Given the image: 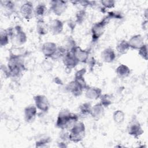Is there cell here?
Wrapping results in <instances>:
<instances>
[{
  "label": "cell",
  "mask_w": 148,
  "mask_h": 148,
  "mask_svg": "<svg viewBox=\"0 0 148 148\" xmlns=\"http://www.w3.org/2000/svg\"><path fill=\"white\" fill-rule=\"evenodd\" d=\"M130 49V47L128 41L124 39L120 40L116 45V50L121 55L125 54L129 51Z\"/></svg>",
  "instance_id": "cell-23"
},
{
  "label": "cell",
  "mask_w": 148,
  "mask_h": 148,
  "mask_svg": "<svg viewBox=\"0 0 148 148\" xmlns=\"http://www.w3.org/2000/svg\"><path fill=\"white\" fill-rule=\"evenodd\" d=\"M91 107L92 106L90 102H85L81 104L79 107L80 115L82 116H86L90 114Z\"/></svg>",
  "instance_id": "cell-26"
},
{
  "label": "cell",
  "mask_w": 148,
  "mask_h": 148,
  "mask_svg": "<svg viewBox=\"0 0 148 148\" xmlns=\"http://www.w3.org/2000/svg\"><path fill=\"white\" fill-rule=\"evenodd\" d=\"M10 40L6 29H1L0 31V45L1 47L6 46Z\"/></svg>",
  "instance_id": "cell-27"
},
{
  "label": "cell",
  "mask_w": 148,
  "mask_h": 148,
  "mask_svg": "<svg viewBox=\"0 0 148 148\" xmlns=\"http://www.w3.org/2000/svg\"><path fill=\"white\" fill-rule=\"evenodd\" d=\"M109 18L113 19V18H116V19H121L123 17V14L118 11H112V12H109L108 13V15H107Z\"/></svg>",
  "instance_id": "cell-35"
},
{
  "label": "cell",
  "mask_w": 148,
  "mask_h": 148,
  "mask_svg": "<svg viewBox=\"0 0 148 148\" xmlns=\"http://www.w3.org/2000/svg\"><path fill=\"white\" fill-rule=\"evenodd\" d=\"M100 3L105 9H112L116 4V2L113 0H102L100 1Z\"/></svg>",
  "instance_id": "cell-32"
},
{
  "label": "cell",
  "mask_w": 148,
  "mask_h": 148,
  "mask_svg": "<svg viewBox=\"0 0 148 148\" xmlns=\"http://www.w3.org/2000/svg\"><path fill=\"white\" fill-rule=\"evenodd\" d=\"M51 142V139L49 137H42L37 140L35 142V146L38 147H47Z\"/></svg>",
  "instance_id": "cell-30"
},
{
  "label": "cell",
  "mask_w": 148,
  "mask_h": 148,
  "mask_svg": "<svg viewBox=\"0 0 148 148\" xmlns=\"http://www.w3.org/2000/svg\"><path fill=\"white\" fill-rule=\"evenodd\" d=\"M36 32L40 35H45L49 31V24L43 20V19H38L36 22Z\"/></svg>",
  "instance_id": "cell-22"
},
{
  "label": "cell",
  "mask_w": 148,
  "mask_h": 148,
  "mask_svg": "<svg viewBox=\"0 0 148 148\" xmlns=\"http://www.w3.org/2000/svg\"><path fill=\"white\" fill-rule=\"evenodd\" d=\"M25 66L22 57L10 55L7 65V75L11 77L20 76L25 70Z\"/></svg>",
  "instance_id": "cell-2"
},
{
  "label": "cell",
  "mask_w": 148,
  "mask_h": 148,
  "mask_svg": "<svg viewBox=\"0 0 148 148\" xmlns=\"http://www.w3.org/2000/svg\"><path fill=\"white\" fill-rule=\"evenodd\" d=\"M57 47L54 42H46L42 45V52L45 57L51 58L55 54Z\"/></svg>",
  "instance_id": "cell-12"
},
{
  "label": "cell",
  "mask_w": 148,
  "mask_h": 148,
  "mask_svg": "<svg viewBox=\"0 0 148 148\" xmlns=\"http://www.w3.org/2000/svg\"><path fill=\"white\" fill-rule=\"evenodd\" d=\"M62 60L65 68L70 70L75 68L79 63L72 52H67Z\"/></svg>",
  "instance_id": "cell-14"
},
{
  "label": "cell",
  "mask_w": 148,
  "mask_h": 148,
  "mask_svg": "<svg viewBox=\"0 0 148 148\" xmlns=\"http://www.w3.org/2000/svg\"><path fill=\"white\" fill-rule=\"evenodd\" d=\"M127 132L130 135L138 138L143 134L144 131L138 120L133 117L128 124Z\"/></svg>",
  "instance_id": "cell-5"
},
{
  "label": "cell",
  "mask_w": 148,
  "mask_h": 148,
  "mask_svg": "<svg viewBox=\"0 0 148 148\" xmlns=\"http://www.w3.org/2000/svg\"><path fill=\"white\" fill-rule=\"evenodd\" d=\"M113 119L115 123L121 124L125 119V113L121 110H117L113 113Z\"/></svg>",
  "instance_id": "cell-28"
},
{
  "label": "cell",
  "mask_w": 148,
  "mask_h": 148,
  "mask_svg": "<svg viewBox=\"0 0 148 148\" xmlns=\"http://www.w3.org/2000/svg\"><path fill=\"white\" fill-rule=\"evenodd\" d=\"M72 3L73 4H80L81 6L83 7H88V6H92L94 5V3H95L94 1H72Z\"/></svg>",
  "instance_id": "cell-34"
},
{
  "label": "cell",
  "mask_w": 148,
  "mask_h": 148,
  "mask_svg": "<svg viewBox=\"0 0 148 148\" xmlns=\"http://www.w3.org/2000/svg\"><path fill=\"white\" fill-rule=\"evenodd\" d=\"M47 11V8L44 3H39L34 8V15L38 19H42Z\"/></svg>",
  "instance_id": "cell-24"
},
{
  "label": "cell",
  "mask_w": 148,
  "mask_h": 148,
  "mask_svg": "<svg viewBox=\"0 0 148 148\" xmlns=\"http://www.w3.org/2000/svg\"><path fill=\"white\" fill-rule=\"evenodd\" d=\"M49 31L54 35L61 34L64 29V24L59 19L55 18L52 20L49 24Z\"/></svg>",
  "instance_id": "cell-15"
},
{
  "label": "cell",
  "mask_w": 148,
  "mask_h": 148,
  "mask_svg": "<svg viewBox=\"0 0 148 148\" xmlns=\"http://www.w3.org/2000/svg\"><path fill=\"white\" fill-rule=\"evenodd\" d=\"M130 47L134 50H139L143 46L144 38L140 34H136L132 36L128 40Z\"/></svg>",
  "instance_id": "cell-16"
},
{
  "label": "cell",
  "mask_w": 148,
  "mask_h": 148,
  "mask_svg": "<svg viewBox=\"0 0 148 148\" xmlns=\"http://www.w3.org/2000/svg\"><path fill=\"white\" fill-rule=\"evenodd\" d=\"M86 17V12L84 9L78 10L76 13V22L78 24H82Z\"/></svg>",
  "instance_id": "cell-31"
},
{
  "label": "cell",
  "mask_w": 148,
  "mask_h": 148,
  "mask_svg": "<svg viewBox=\"0 0 148 148\" xmlns=\"http://www.w3.org/2000/svg\"><path fill=\"white\" fill-rule=\"evenodd\" d=\"M67 90L75 97H79L84 90L83 87L76 80H73L70 82L66 86Z\"/></svg>",
  "instance_id": "cell-13"
},
{
  "label": "cell",
  "mask_w": 148,
  "mask_h": 148,
  "mask_svg": "<svg viewBox=\"0 0 148 148\" xmlns=\"http://www.w3.org/2000/svg\"><path fill=\"white\" fill-rule=\"evenodd\" d=\"M13 124L16 125H17V126H19L20 124H19V122L17 120H15V119H11V120H9L8 121L7 123H6V126L9 128V129H11L12 130H15V128L14 127H13Z\"/></svg>",
  "instance_id": "cell-36"
},
{
  "label": "cell",
  "mask_w": 148,
  "mask_h": 148,
  "mask_svg": "<svg viewBox=\"0 0 148 148\" xmlns=\"http://www.w3.org/2000/svg\"><path fill=\"white\" fill-rule=\"evenodd\" d=\"M90 114L95 120L101 119L105 114L104 106L100 102L95 104L91 107Z\"/></svg>",
  "instance_id": "cell-17"
},
{
  "label": "cell",
  "mask_w": 148,
  "mask_h": 148,
  "mask_svg": "<svg viewBox=\"0 0 148 148\" xmlns=\"http://www.w3.org/2000/svg\"><path fill=\"white\" fill-rule=\"evenodd\" d=\"M67 52L68 51L64 46H58L57 50L55 54H54V56H53V57L51 58V59L54 60H58L59 59H62L64 57V56L66 54Z\"/></svg>",
  "instance_id": "cell-29"
},
{
  "label": "cell",
  "mask_w": 148,
  "mask_h": 148,
  "mask_svg": "<svg viewBox=\"0 0 148 148\" xmlns=\"http://www.w3.org/2000/svg\"><path fill=\"white\" fill-rule=\"evenodd\" d=\"M101 57L102 60L106 63L113 62L116 59V53L114 50L108 47L105 48L101 53Z\"/></svg>",
  "instance_id": "cell-20"
},
{
  "label": "cell",
  "mask_w": 148,
  "mask_h": 148,
  "mask_svg": "<svg viewBox=\"0 0 148 148\" xmlns=\"http://www.w3.org/2000/svg\"><path fill=\"white\" fill-rule=\"evenodd\" d=\"M20 12L25 20H29L31 19L34 15V8L32 3L25 2L22 4L20 8Z\"/></svg>",
  "instance_id": "cell-10"
},
{
  "label": "cell",
  "mask_w": 148,
  "mask_h": 148,
  "mask_svg": "<svg viewBox=\"0 0 148 148\" xmlns=\"http://www.w3.org/2000/svg\"><path fill=\"white\" fill-rule=\"evenodd\" d=\"M110 20L109 17L106 16L101 20L93 24L91 29L92 41L93 42H97L103 34L106 29V27Z\"/></svg>",
  "instance_id": "cell-4"
},
{
  "label": "cell",
  "mask_w": 148,
  "mask_h": 148,
  "mask_svg": "<svg viewBox=\"0 0 148 148\" xmlns=\"http://www.w3.org/2000/svg\"><path fill=\"white\" fill-rule=\"evenodd\" d=\"M85 90L86 97L90 99L96 100L99 98L102 95V90L97 87L88 86Z\"/></svg>",
  "instance_id": "cell-18"
},
{
  "label": "cell",
  "mask_w": 148,
  "mask_h": 148,
  "mask_svg": "<svg viewBox=\"0 0 148 148\" xmlns=\"http://www.w3.org/2000/svg\"><path fill=\"white\" fill-rule=\"evenodd\" d=\"M12 40H13L18 46L23 45L27 42V37L26 34L20 25H16L13 28Z\"/></svg>",
  "instance_id": "cell-8"
},
{
  "label": "cell",
  "mask_w": 148,
  "mask_h": 148,
  "mask_svg": "<svg viewBox=\"0 0 148 148\" xmlns=\"http://www.w3.org/2000/svg\"><path fill=\"white\" fill-rule=\"evenodd\" d=\"M35 105L38 109L42 112L46 113L50 109V103L47 97L44 95H36L34 97Z\"/></svg>",
  "instance_id": "cell-7"
},
{
  "label": "cell",
  "mask_w": 148,
  "mask_h": 148,
  "mask_svg": "<svg viewBox=\"0 0 148 148\" xmlns=\"http://www.w3.org/2000/svg\"><path fill=\"white\" fill-rule=\"evenodd\" d=\"M116 73L120 79H125L130 75L131 70L126 65L120 64L117 67Z\"/></svg>",
  "instance_id": "cell-21"
},
{
  "label": "cell",
  "mask_w": 148,
  "mask_h": 148,
  "mask_svg": "<svg viewBox=\"0 0 148 148\" xmlns=\"http://www.w3.org/2000/svg\"><path fill=\"white\" fill-rule=\"evenodd\" d=\"M79 116L71 112L69 110L64 109L61 110L57 116L56 125L61 130H70V128L78 121Z\"/></svg>",
  "instance_id": "cell-1"
},
{
  "label": "cell",
  "mask_w": 148,
  "mask_h": 148,
  "mask_svg": "<svg viewBox=\"0 0 148 148\" xmlns=\"http://www.w3.org/2000/svg\"><path fill=\"white\" fill-rule=\"evenodd\" d=\"M100 98V103L104 106V108H108L112 104L113 101V97L111 94H102Z\"/></svg>",
  "instance_id": "cell-25"
},
{
  "label": "cell",
  "mask_w": 148,
  "mask_h": 148,
  "mask_svg": "<svg viewBox=\"0 0 148 148\" xmlns=\"http://www.w3.org/2000/svg\"><path fill=\"white\" fill-rule=\"evenodd\" d=\"M95 62H96V61L94 57H90V58L89 57L87 63L88 64L90 68L92 69L93 67L94 66V65H95Z\"/></svg>",
  "instance_id": "cell-37"
},
{
  "label": "cell",
  "mask_w": 148,
  "mask_h": 148,
  "mask_svg": "<svg viewBox=\"0 0 148 148\" xmlns=\"http://www.w3.org/2000/svg\"><path fill=\"white\" fill-rule=\"evenodd\" d=\"M37 109L34 105H29L24 108V118L25 122L31 123L35 120L37 115Z\"/></svg>",
  "instance_id": "cell-11"
},
{
  "label": "cell",
  "mask_w": 148,
  "mask_h": 148,
  "mask_svg": "<svg viewBox=\"0 0 148 148\" xmlns=\"http://www.w3.org/2000/svg\"><path fill=\"white\" fill-rule=\"evenodd\" d=\"M50 10L56 16H61L66 10L68 2L62 0H53L50 2Z\"/></svg>",
  "instance_id": "cell-6"
},
{
  "label": "cell",
  "mask_w": 148,
  "mask_h": 148,
  "mask_svg": "<svg viewBox=\"0 0 148 148\" xmlns=\"http://www.w3.org/2000/svg\"><path fill=\"white\" fill-rule=\"evenodd\" d=\"M86 135L84 124L81 121L76 122L69 130V139L70 141L77 143L82 141Z\"/></svg>",
  "instance_id": "cell-3"
},
{
  "label": "cell",
  "mask_w": 148,
  "mask_h": 148,
  "mask_svg": "<svg viewBox=\"0 0 148 148\" xmlns=\"http://www.w3.org/2000/svg\"><path fill=\"white\" fill-rule=\"evenodd\" d=\"M72 53L73 54L79 62L84 64H86L87 62L90 54V50L82 49L79 46H76Z\"/></svg>",
  "instance_id": "cell-9"
},
{
  "label": "cell",
  "mask_w": 148,
  "mask_h": 148,
  "mask_svg": "<svg viewBox=\"0 0 148 148\" xmlns=\"http://www.w3.org/2000/svg\"><path fill=\"white\" fill-rule=\"evenodd\" d=\"M1 5L2 11L6 16H10L15 12V4L13 1H1Z\"/></svg>",
  "instance_id": "cell-19"
},
{
  "label": "cell",
  "mask_w": 148,
  "mask_h": 148,
  "mask_svg": "<svg viewBox=\"0 0 148 148\" xmlns=\"http://www.w3.org/2000/svg\"><path fill=\"white\" fill-rule=\"evenodd\" d=\"M139 55L145 60H147V44H144L142 47H141L138 50Z\"/></svg>",
  "instance_id": "cell-33"
}]
</instances>
